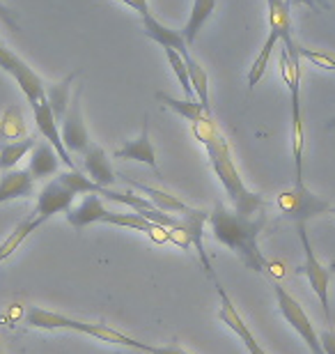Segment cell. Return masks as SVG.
<instances>
[{"mask_svg": "<svg viewBox=\"0 0 335 354\" xmlns=\"http://www.w3.org/2000/svg\"><path fill=\"white\" fill-rule=\"evenodd\" d=\"M191 131H193L198 143L207 150L211 171L216 173L218 182L223 184L232 209L237 212V214H244V216L265 214L267 201L260 194H253V191L244 184V180H241L237 166H234L227 138L223 136V131L218 129V124L213 122V118L204 115V118L198 120V122H191Z\"/></svg>", "mask_w": 335, "mask_h": 354, "instance_id": "cell-1", "label": "cell"}, {"mask_svg": "<svg viewBox=\"0 0 335 354\" xmlns=\"http://www.w3.org/2000/svg\"><path fill=\"white\" fill-rule=\"evenodd\" d=\"M211 228V235L216 242L227 246L234 256L241 260V265L253 269L255 274H265L269 263L260 249V235L267 225V216H244L237 214L232 207H227L223 201H216L213 209L207 218Z\"/></svg>", "mask_w": 335, "mask_h": 354, "instance_id": "cell-2", "label": "cell"}, {"mask_svg": "<svg viewBox=\"0 0 335 354\" xmlns=\"http://www.w3.org/2000/svg\"><path fill=\"white\" fill-rule=\"evenodd\" d=\"M267 10H269V37L265 41V46L260 48V53L255 55L251 69H248V88H255L265 76L269 67V58L274 53L276 44H283V48L287 51L291 62L301 65V53L294 37H291V14H289V3L287 0H267Z\"/></svg>", "mask_w": 335, "mask_h": 354, "instance_id": "cell-3", "label": "cell"}, {"mask_svg": "<svg viewBox=\"0 0 335 354\" xmlns=\"http://www.w3.org/2000/svg\"><path fill=\"white\" fill-rule=\"evenodd\" d=\"M26 322L30 324L32 329H44V331H76V334L97 338V341L104 343H113V345H122V348H131V350H142V343L135 341V338L122 334V331L108 327V324H97V322H83L76 320V317L55 313V310H46L39 306H32L28 310Z\"/></svg>", "mask_w": 335, "mask_h": 354, "instance_id": "cell-4", "label": "cell"}, {"mask_svg": "<svg viewBox=\"0 0 335 354\" xmlns=\"http://www.w3.org/2000/svg\"><path fill=\"white\" fill-rule=\"evenodd\" d=\"M280 76L289 90V106H291V157H294V184H305L303 180V152H305V129H303V113H301V65L291 62L285 48L278 55Z\"/></svg>", "mask_w": 335, "mask_h": 354, "instance_id": "cell-5", "label": "cell"}, {"mask_svg": "<svg viewBox=\"0 0 335 354\" xmlns=\"http://www.w3.org/2000/svg\"><path fill=\"white\" fill-rule=\"evenodd\" d=\"M276 205L280 209V216L287 221L298 223H308L310 218H315L319 214H331L333 205L324 198H319L317 194L305 187V184H294L291 189H285L276 196Z\"/></svg>", "mask_w": 335, "mask_h": 354, "instance_id": "cell-6", "label": "cell"}, {"mask_svg": "<svg viewBox=\"0 0 335 354\" xmlns=\"http://www.w3.org/2000/svg\"><path fill=\"white\" fill-rule=\"evenodd\" d=\"M298 239H301V246H303V253H305V260L303 265L296 267V274L298 276H305L312 288V292L317 295L319 304H322V310H324V317L326 322H331V299H329V286H331V276H333V267H324L319 263V258L315 256V249H312V242L308 237V223H298Z\"/></svg>", "mask_w": 335, "mask_h": 354, "instance_id": "cell-7", "label": "cell"}, {"mask_svg": "<svg viewBox=\"0 0 335 354\" xmlns=\"http://www.w3.org/2000/svg\"><path fill=\"white\" fill-rule=\"evenodd\" d=\"M274 292H276L278 308H280L285 322H287L289 327L296 331L298 338H301V341L305 343V348L310 350V354H324L319 331L315 329V324H312L308 313H305V308L301 306V301H298L296 297H291L283 286H274Z\"/></svg>", "mask_w": 335, "mask_h": 354, "instance_id": "cell-8", "label": "cell"}, {"mask_svg": "<svg viewBox=\"0 0 335 354\" xmlns=\"http://www.w3.org/2000/svg\"><path fill=\"white\" fill-rule=\"evenodd\" d=\"M0 69H3L5 74H10L12 79L17 81V86L26 95L28 104H30V106L41 102V99H46L44 81H41L39 76L35 74L32 67H28L26 60H21L17 53L10 51V48H7L3 41H0Z\"/></svg>", "mask_w": 335, "mask_h": 354, "instance_id": "cell-9", "label": "cell"}, {"mask_svg": "<svg viewBox=\"0 0 335 354\" xmlns=\"http://www.w3.org/2000/svg\"><path fill=\"white\" fill-rule=\"evenodd\" d=\"M81 88L74 90V97L69 102V109L65 113V118L60 120V136H62V143H65L67 152H76V154H83L85 150L90 147V133H88V127H85V120H83V109H81Z\"/></svg>", "mask_w": 335, "mask_h": 354, "instance_id": "cell-10", "label": "cell"}, {"mask_svg": "<svg viewBox=\"0 0 335 354\" xmlns=\"http://www.w3.org/2000/svg\"><path fill=\"white\" fill-rule=\"evenodd\" d=\"M76 194L69 187H65L58 177L44 184V189L37 194V203H35L32 214L39 218L41 223H46L48 218L55 214H67L69 207L74 205Z\"/></svg>", "mask_w": 335, "mask_h": 354, "instance_id": "cell-11", "label": "cell"}, {"mask_svg": "<svg viewBox=\"0 0 335 354\" xmlns=\"http://www.w3.org/2000/svg\"><path fill=\"white\" fill-rule=\"evenodd\" d=\"M32 113H35V124H37L39 133L44 136L46 143L51 145L55 152H58V157H60L62 164H65L69 171H81V168L76 166V161L71 159V154L67 152L65 143H62L60 124H58V120L53 118V111H51V106H48L46 99H41V102L35 104L32 106Z\"/></svg>", "mask_w": 335, "mask_h": 354, "instance_id": "cell-12", "label": "cell"}, {"mask_svg": "<svg viewBox=\"0 0 335 354\" xmlns=\"http://www.w3.org/2000/svg\"><path fill=\"white\" fill-rule=\"evenodd\" d=\"M216 283V290H218V297H220V310H218V317H220V322L223 324H227L234 334H237L239 338H241V343L246 345V350L251 352V354H269L265 348L260 345V341L258 338L253 336V331L248 329V324L244 322V317L239 315V310L234 308V304H232V299L227 297V292L223 290V286H220L218 281H213Z\"/></svg>", "mask_w": 335, "mask_h": 354, "instance_id": "cell-13", "label": "cell"}, {"mask_svg": "<svg viewBox=\"0 0 335 354\" xmlns=\"http://www.w3.org/2000/svg\"><path fill=\"white\" fill-rule=\"evenodd\" d=\"M147 113L142 115V127H140V136L133 140H126L122 147H117L113 157L115 159H124V161H140V164L149 166L152 171L161 177L159 171V161H156V152L152 145V138H149V122H147Z\"/></svg>", "mask_w": 335, "mask_h": 354, "instance_id": "cell-14", "label": "cell"}, {"mask_svg": "<svg viewBox=\"0 0 335 354\" xmlns=\"http://www.w3.org/2000/svg\"><path fill=\"white\" fill-rule=\"evenodd\" d=\"M83 173L88 175L92 182H97L99 187H106V189H111L113 184L117 182V173L113 171L108 154L97 143H90L88 150L83 152Z\"/></svg>", "mask_w": 335, "mask_h": 354, "instance_id": "cell-15", "label": "cell"}, {"mask_svg": "<svg viewBox=\"0 0 335 354\" xmlns=\"http://www.w3.org/2000/svg\"><path fill=\"white\" fill-rule=\"evenodd\" d=\"M108 207L104 205V198L97 194H85V198L78 205H71L67 212V221L71 228L83 230L92 223H104L106 214H108Z\"/></svg>", "mask_w": 335, "mask_h": 354, "instance_id": "cell-16", "label": "cell"}, {"mask_svg": "<svg viewBox=\"0 0 335 354\" xmlns=\"http://www.w3.org/2000/svg\"><path fill=\"white\" fill-rule=\"evenodd\" d=\"M140 21H142V32H145L152 41H156L159 46H163V48H175V51L180 53L182 58L191 55L186 41H184L180 30H173V28H168L166 24H161V21L154 17V14L140 17Z\"/></svg>", "mask_w": 335, "mask_h": 354, "instance_id": "cell-17", "label": "cell"}, {"mask_svg": "<svg viewBox=\"0 0 335 354\" xmlns=\"http://www.w3.org/2000/svg\"><path fill=\"white\" fill-rule=\"evenodd\" d=\"M60 171V157L46 140L35 143L30 150V159H28V173L32 175V180H48V177L58 175Z\"/></svg>", "mask_w": 335, "mask_h": 354, "instance_id": "cell-18", "label": "cell"}, {"mask_svg": "<svg viewBox=\"0 0 335 354\" xmlns=\"http://www.w3.org/2000/svg\"><path fill=\"white\" fill-rule=\"evenodd\" d=\"M119 177H124V182L129 184V187H133L135 191H140V194L145 196L147 201L152 203L156 209L168 212V214H177V216H184V214H189V212L193 209V207H189L186 203H182L177 196H170L168 191H161V189L147 187V184L135 182V180H131V177H126V175H119Z\"/></svg>", "mask_w": 335, "mask_h": 354, "instance_id": "cell-19", "label": "cell"}, {"mask_svg": "<svg viewBox=\"0 0 335 354\" xmlns=\"http://www.w3.org/2000/svg\"><path fill=\"white\" fill-rule=\"evenodd\" d=\"M35 191V180L28 171H5L0 177V205L19 201V198H30Z\"/></svg>", "mask_w": 335, "mask_h": 354, "instance_id": "cell-20", "label": "cell"}, {"mask_svg": "<svg viewBox=\"0 0 335 354\" xmlns=\"http://www.w3.org/2000/svg\"><path fill=\"white\" fill-rule=\"evenodd\" d=\"M28 138V127H26V118L21 106L12 104L7 106L0 115V145L5 143H14V140Z\"/></svg>", "mask_w": 335, "mask_h": 354, "instance_id": "cell-21", "label": "cell"}, {"mask_svg": "<svg viewBox=\"0 0 335 354\" xmlns=\"http://www.w3.org/2000/svg\"><path fill=\"white\" fill-rule=\"evenodd\" d=\"M216 10V0H193L191 7V17L186 21V26L182 28V37L186 41V46H193V41L198 39V32L202 30V26L209 21V17Z\"/></svg>", "mask_w": 335, "mask_h": 354, "instance_id": "cell-22", "label": "cell"}, {"mask_svg": "<svg viewBox=\"0 0 335 354\" xmlns=\"http://www.w3.org/2000/svg\"><path fill=\"white\" fill-rule=\"evenodd\" d=\"M76 76H78V72H71L62 81L53 83V86H46V102H48V106H51L53 118L58 120V124H60V120L65 118V113L69 109V102H71V83L76 81Z\"/></svg>", "mask_w": 335, "mask_h": 354, "instance_id": "cell-23", "label": "cell"}, {"mask_svg": "<svg viewBox=\"0 0 335 354\" xmlns=\"http://www.w3.org/2000/svg\"><path fill=\"white\" fill-rule=\"evenodd\" d=\"M156 99H159L166 109L175 111L177 115H182L184 120H189V122H198L200 118L211 115V113L207 111L198 99H177V97L166 95V92H156Z\"/></svg>", "mask_w": 335, "mask_h": 354, "instance_id": "cell-24", "label": "cell"}, {"mask_svg": "<svg viewBox=\"0 0 335 354\" xmlns=\"http://www.w3.org/2000/svg\"><path fill=\"white\" fill-rule=\"evenodd\" d=\"M39 225H41V221H39V218L35 216V214H30L28 218H23V221H21V223L17 225V228H14V230L10 232V235L5 237V242L0 244V263H5V260L10 258L12 253L17 251L19 246L23 244L26 239L32 235L35 230L39 228Z\"/></svg>", "mask_w": 335, "mask_h": 354, "instance_id": "cell-25", "label": "cell"}, {"mask_svg": "<svg viewBox=\"0 0 335 354\" xmlns=\"http://www.w3.org/2000/svg\"><path fill=\"white\" fill-rule=\"evenodd\" d=\"M184 62H186L191 88H193V92H195V99L204 106L207 111H209V74L204 72V67L193 58V55H186Z\"/></svg>", "mask_w": 335, "mask_h": 354, "instance_id": "cell-26", "label": "cell"}, {"mask_svg": "<svg viewBox=\"0 0 335 354\" xmlns=\"http://www.w3.org/2000/svg\"><path fill=\"white\" fill-rule=\"evenodd\" d=\"M35 147V138H21L14 140V143H5L0 145V171H12L17 168V164L21 159H26V154H30V150Z\"/></svg>", "mask_w": 335, "mask_h": 354, "instance_id": "cell-27", "label": "cell"}, {"mask_svg": "<svg viewBox=\"0 0 335 354\" xmlns=\"http://www.w3.org/2000/svg\"><path fill=\"white\" fill-rule=\"evenodd\" d=\"M104 223L108 225H122V228H131V230H138V232H149L154 228V223L145 218L138 212H129V214H119V212H108L104 218Z\"/></svg>", "mask_w": 335, "mask_h": 354, "instance_id": "cell-28", "label": "cell"}, {"mask_svg": "<svg viewBox=\"0 0 335 354\" xmlns=\"http://www.w3.org/2000/svg\"><path fill=\"white\" fill-rule=\"evenodd\" d=\"M163 51H166V58L170 62V67H173L177 81H180V86L184 90V97H186V99H195V92H193V88H191L189 69H186V62H184V58L175 51V48H163Z\"/></svg>", "mask_w": 335, "mask_h": 354, "instance_id": "cell-29", "label": "cell"}, {"mask_svg": "<svg viewBox=\"0 0 335 354\" xmlns=\"http://www.w3.org/2000/svg\"><path fill=\"white\" fill-rule=\"evenodd\" d=\"M298 53H301L310 65L326 69V72H335V55L324 53V51H310V48H303V46H298Z\"/></svg>", "mask_w": 335, "mask_h": 354, "instance_id": "cell-30", "label": "cell"}, {"mask_svg": "<svg viewBox=\"0 0 335 354\" xmlns=\"http://www.w3.org/2000/svg\"><path fill=\"white\" fill-rule=\"evenodd\" d=\"M140 352H145V354H191L186 352L184 348H180V345H147V343H142V350Z\"/></svg>", "mask_w": 335, "mask_h": 354, "instance_id": "cell-31", "label": "cell"}, {"mask_svg": "<svg viewBox=\"0 0 335 354\" xmlns=\"http://www.w3.org/2000/svg\"><path fill=\"white\" fill-rule=\"evenodd\" d=\"M289 5H305L315 12H329L331 10V0H287Z\"/></svg>", "mask_w": 335, "mask_h": 354, "instance_id": "cell-32", "label": "cell"}, {"mask_svg": "<svg viewBox=\"0 0 335 354\" xmlns=\"http://www.w3.org/2000/svg\"><path fill=\"white\" fill-rule=\"evenodd\" d=\"M0 24H5L10 30H19V21L14 17V12L7 7L3 0H0Z\"/></svg>", "mask_w": 335, "mask_h": 354, "instance_id": "cell-33", "label": "cell"}, {"mask_svg": "<svg viewBox=\"0 0 335 354\" xmlns=\"http://www.w3.org/2000/svg\"><path fill=\"white\" fill-rule=\"evenodd\" d=\"M149 239L156 244H168L170 242V235H168V228L166 225H159V223H154V228L147 232Z\"/></svg>", "mask_w": 335, "mask_h": 354, "instance_id": "cell-34", "label": "cell"}, {"mask_svg": "<svg viewBox=\"0 0 335 354\" xmlns=\"http://www.w3.org/2000/svg\"><path fill=\"white\" fill-rule=\"evenodd\" d=\"M322 348H324V354H335V331L333 329H324L322 334Z\"/></svg>", "mask_w": 335, "mask_h": 354, "instance_id": "cell-35", "label": "cell"}, {"mask_svg": "<svg viewBox=\"0 0 335 354\" xmlns=\"http://www.w3.org/2000/svg\"><path fill=\"white\" fill-rule=\"evenodd\" d=\"M119 3H124L126 7H131V10H135V12L140 14V17H147V14H152L147 0H119Z\"/></svg>", "mask_w": 335, "mask_h": 354, "instance_id": "cell-36", "label": "cell"}, {"mask_svg": "<svg viewBox=\"0 0 335 354\" xmlns=\"http://www.w3.org/2000/svg\"><path fill=\"white\" fill-rule=\"evenodd\" d=\"M326 129H335V115L329 120V122H326Z\"/></svg>", "mask_w": 335, "mask_h": 354, "instance_id": "cell-37", "label": "cell"}, {"mask_svg": "<svg viewBox=\"0 0 335 354\" xmlns=\"http://www.w3.org/2000/svg\"><path fill=\"white\" fill-rule=\"evenodd\" d=\"M331 214H333V216H335V207H331Z\"/></svg>", "mask_w": 335, "mask_h": 354, "instance_id": "cell-38", "label": "cell"}]
</instances>
